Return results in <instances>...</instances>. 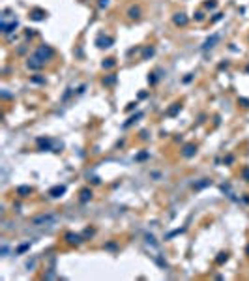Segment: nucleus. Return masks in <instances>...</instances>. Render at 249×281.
<instances>
[{"mask_svg":"<svg viewBox=\"0 0 249 281\" xmlns=\"http://www.w3.org/2000/svg\"><path fill=\"white\" fill-rule=\"evenodd\" d=\"M113 66H114V60H111V58L107 62H103V68H113Z\"/></svg>","mask_w":249,"mask_h":281,"instance_id":"14","label":"nucleus"},{"mask_svg":"<svg viewBox=\"0 0 249 281\" xmlns=\"http://www.w3.org/2000/svg\"><path fill=\"white\" fill-rule=\"evenodd\" d=\"M17 193H19L21 197H26L28 193H32V187H19V189H17Z\"/></svg>","mask_w":249,"mask_h":281,"instance_id":"11","label":"nucleus"},{"mask_svg":"<svg viewBox=\"0 0 249 281\" xmlns=\"http://www.w3.org/2000/svg\"><path fill=\"white\" fill-rule=\"evenodd\" d=\"M195 150H197V148L193 146V144H187V146L184 148V156H186V157H191L193 154H195Z\"/></svg>","mask_w":249,"mask_h":281,"instance_id":"9","label":"nucleus"},{"mask_svg":"<svg viewBox=\"0 0 249 281\" xmlns=\"http://www.w3.org/2000/svg\"><path fill=\"white\" fill-rule=\"evenodd\" d=\"M217 39H219V36H217V34H213L212 38H208V39H206V43H204V47H202V49H204V51H208V49H212L213 45L217 43Z\"/></svg>","mask_w":249,"mask_h":281,"instance_id":"7","label":"nucleus"},{"mask_svg":"<svg viewBox=\"0 0 249 281\" xmlns=\"http://www.w3.org/2000/svg\"><path fill=\"white\" fill-rule=\"evenodd\" d=\"M105 83H107V84H113V83H114V77H109V79L105 81Z\"/></svg>","mask_w":249,"mask_h":281,"instance_id":"18","label":"nucleus"},{"mask_svg":"<svg viewBox=\"0 0 249 281\" xmlns=\"http://www.w3.org/2000/svg\"><path fill=\"white\" fill-rule=\"evenodd\" d=\"M202 19H204V15L199 11V13H197V21H202Z\"/></svg>","mask_w":249,"mask_h":281,"instance_id":"17","label":"nucleus"},{"mask_svg":"<svg viewBox=\"0 0 249 281\" xmlns=\"http://www.w3.org/2000/svg\"><path fill=\"white\" fill-rule=\"evenodd\" d=\"M247 251H249V247H247Z\"/></svg>","mask_w":249,"mask_h":281,"instance_id":"20","label":"nucleus"},{"mask_svg":"<svg viewBox=\"0 0 249 281\" xmlns=\"http://www.w3.org/2000/svg\"><path fill=\"white\" fill-rule=\"evenodd\" d=\"M221 257H217V262H223V260H227V253H219Z\"/></svg>","mask_w":249,"mask_h":281,"instance_id":"15","label":"nucleus"},{"mask_svg":"<svg viewBox=\"0 0 249 281\" xmlns=\"http://www.w3.org/2000/svg\"><path fill=\"white\" fill-rule=\"evenodd\" d=\"M172 21H174V24H178V26H186V24H187V17H186V13H176Z\"/></svg>","mask_w":249,"mask_h":281,"instance_id":"5","label":"nucleus"},{"mask_svg":"<svg viewBox=\"0 0 249 281\" xmlns=\"http://www.w3.org/2000/svg\"><path fill=\"white\" fill-rule=\"evenodd\" d=\"M90 197H92V191H90V189H83V191H81V201H83V202L90 201Z\"/></svg>","mask_w":249,"mask_h":281,"instance_id":"10","label":"nucleus"},{"mask_svg":"<svg viewBox=\"0 0 249 281\" xmlns=\"http://www.w3.org/2000/svg\"><path fill=\"white\" fill-rule=\"evenodd\" d=\"M43 66H45V62H41L38 56H32V58L28 60V68H30V69H41Z\"/></svg>","mask_w":249,"mask_h":281,"instance_id":"3","label":"nucleus"},{"mask_svg":"<svg viewBox=\"0 0 249 281\" xmlns=\"http://www.w3.org/2000/svg\"><path fill=\"white\" fill-rule=\"evenodd\" d=\"M54 221H56V216L54 214H41V216H36L32 217V225H36V227H43V225H53Z\"/></svg>","mask_w":249,"mask_h":281,"instance_id":"1","label":"nucleus"},{"mask_svg":"<svg viewBox=\"0 0 249 281\" xmlns=\"http://www.w3.org/2000/svg\"><path fill=\"white\" fill-rule=\"evenodd\" d=\"M24 249H28V244H24V246H21V247H19V253H23Z\"/></svg>","mask_w":249,"mask_h":281,"instance_id":"16","label":"nucleus"},{"mask_svg":"<svg viewBox=\"0 0 249 281\" xmlns=\"http://www.w3.org/2000/svg\"><path fill=\"white\" fill-rule=\"evenodd\" d=\"M139 13H141L139 8H131V9H129V17H131V19H137V17H139Z\"/></svg>","mask_w":249,"mask_h":281,"instance_id":"12","label":"nucleus"},{"mask_svg":"<svg viewBox=\"0 0 249 281\" xmlns=\"http://www.w3.org/2000/svg\"><path fill=\"white\" fill-rule=\"evenodd\" d=\"M247 71H249V68H247Z\"/></svg>","mask_w":249,"mask_h":281,"instance_id":"21","label":"nucleus"},{"mask_svg":"<svg viewBox=\"0 0 249 281\" xmlns=\"http://www.w3.org/2000/svg\"><path fill=\"white\" fill-rule=\"evenodd\" d=\"M38 144L41 146V148H49V146H51V141H49V139H38Z\"/></svg>","mask_w":249,"mask_h":281,"instance_id":"13","label":"nucleus"},{"mask_svg":"<svg viewBox=\"0 0 249 281\" xmlns=\"http://www.w3.org/2000/svg\"><path fill=\"white\" fill-rule=\"evenodd\" d=\"M66 240H68V244H71V246H79V244L83 242V238H81L79 234H73V232L66 234Z\"/></svg>","mask_w":249,"mask_h":281,"instance_id":"4","label":"nucleus"},{"mask_svg":"<svg viewBox=\"0 0 249 281\" xmlns=\"http://www.w3.org/2000/svg\"><path fill=\"white\" fill-rule=\"evenodd\" d=\"M113 43V38H99L98 39V47H111Z\"/></svg>","mask_w":249,"mask_h":281,"instance_id":"8","label":"nucleus"},{"mask_svg":"<svg viewBox=\"0 0 249 281\" xmlns=\"http://www.w3.org/2000/svg\"><path fill=\"white\" fill-rule=\"evenodd\" d=\"M66 193V186H56V187H53V189L49 191V195L51 197H62Z\"/></svg>","mask_w":249,"mask_h":281,"instance_id":"6","label":"nucleus"},{"mask_svg":"<svg viewBox=\"0 0 249 281\" xmlns=\"http://www.w3.org/2000/svg\"><path fill=\"white\" fill-rule=\"evenodd\" d=\"M34 56H38V58L41 60V62H47L51 56H53V49L47 47V45H41V47L36 51V54H34Z\"/></svg>","mask_w":249,"mask_h":281,"instance_id":"2","label":"nucleus"},{"mask_svg":"<svg viewBox=\"0 0 249 281\" xmlns=\"http://www.w3.org/2000/svg\"><path fill=\"white\" fill-rule=\"evenodd\" d=\"M99 6H101V8H103V6H107V0H101V2H99Z\"/></svg>","mask_w":249,"mask_h":281,"instance_id":"19","label":"nucleus"}]
</instances>
